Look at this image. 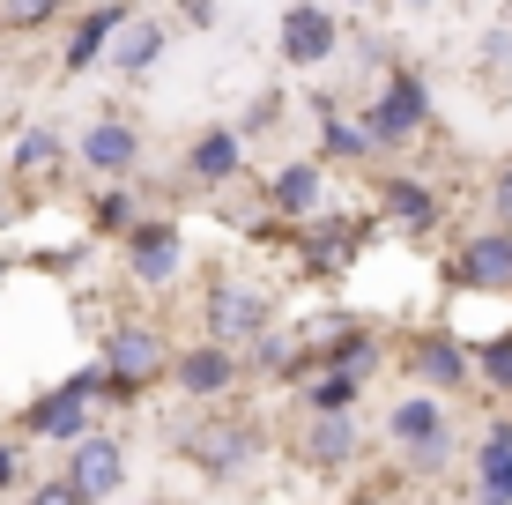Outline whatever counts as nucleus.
<instances>
[{"instance_id": "f257e3e1", "label": "nucleus", "mask_w": 512, "mask_h": 505, "mask_svg": "<svg viewBox=\"0 0 512 505\" xmlns=\"http://www.w3.org/2000/svg\"><path fill=\"white\" fill-rule=\"evenodd\" d=\"M423 119H431V90H423V75H386L379 97L364 104V142H372V149L416 142Z\"/></svg>"}, {"instance_id": "f03ea898", "label": "nucleus", "mask_w": 512, "mask_h": 505, "mask_svg": "<svg viewBox=\"0 0 512 505\" xmlns=\"http://www.w3.org/2000/svg\"><path fill=\"white\" fill-rule=\"evenodd\" d=\"M268 320H275L268 290H253V283H216L208 290V335H216V350L238 357V342H260Z\"/></svg>"}, {"instance_id": "7ed1b4c3", "label": "nucleus", "mask_w": 512, "mask_h": 505, "mask_svg": "<svg viewBox=\"0 0 512 505\" xmlns=\"http://www.w3.org/2000/svg\"><path fill=\"white\" fill-rule=\"evenodd\" d=\"M67 491H75L82 505H104L119 491V483H127V446L119 439H104V431H90V439H75L67 446Z\"/></svg>"}, {"instance_id": "20e7f679", "label": "nucleus", "mask_w": 512, "mask_h": 505, "mask_svg": "<svg viewBox=\"0 0 512 505\" xmlns=\"http://www.w3.org/2000/svg\"><path fill=\"white\" fill-rule=\"evenodd\" d=\"M164 364H171V357H164V335H156V327H112V342H104V364H97V372L112 379V402H127L141 379H156Z\"/></svg>"}, {"instance_id": "39448f33", "label": "nucleus", "mask_w": 512, "mask_h": 505, "mask_svg": "<svg viewBox=\"0 0 512 505\" xmlns=\"http://www.w3.org/2000/svg\"><path fill=\"white\" fill-rule=\"evenodd\" d=\"M253 454H260V431L245 424V416H208V424L186 431V461L208 468V476H238Z\"/></svg>"}, {"instance_id": "423d86ee", "label": "nucleus", "mask_w": 512, "mask_h": 505, "mask_svg": "<svg viewBox=\"0 0 512 505\" xmlns=\"http://www.w3.org/2000/svg\"><path fill=\"white\" fill-rule=\"evenodd\" d=\"M357 454H364L357 416H305V431H297V461H305V468L342 476V468H357Z\"/></svg>"}, {"instance_id": "0eeeda50", "label": "nucleus", "mask_w": 512, "mask_h": 505, "mask_svg": "<svg viewBox=\"0 0 512 505\" xmlns=\"http://www.w3.org/2000/svg\"><path fill=\"white\" fill-rule=\"evenodd\" d=\"M179 260H186V238L171 231V223H134L127 231V275L141 290H164L171 275H179Z\"/></svg>"}, {"instance_id": "6e6552de", "label": "nucleus", "mask_w": 512, "mask_h": 505, "mask_svg": "<svg viewBox=\"0 0 512 505\" xmlns=\"http://www.w3.org/2000/svg\"><path fill=\"white\" fill-rule=\"evenodd\" d=\"M334 38H342V15L334 8H282V60L290 67L334 60Z\"/></svg>"}, {"instance_id": "1a4fd4ad", "label": "nucleus", "mask_w": 512, "mask_h": 505, "mask_svg": "<svg viewBox=\"0 0 512 505\" xmlns=\"http://www.w3.org/2000/svg\"><path fill=\"white\" fill-rule=\"evenodd\" d=\"M82 164L104 171V179H127L141 164V134L134 119H97V127H82Z\"/></svg>"}, {"instance_id": "9d476101", "label": "nucleus", "mask_w": 512, "mask_h": 505, "mask_svg": "<svg viewBox=\"0 0 512 505\" xmlns=\"http://www.w3.org/2000/svg\"><path fill=\"white\" fill-rule=\"evenodd\" d=\"M320 194H327V164L320 156H290V164H275V179H268L275 216H312Z\"/></svg>"}, {"instance_id": "9b49d317", "label": "nucleus", "mask_w": 512, "mask_h": 505, "mask_svg": "<svg viewBox=\"0 0 512 505\" xmlns=\"http://www.w3.org/2000/svg\"><path fill=\"white\" fill-rule=\"evenodd\" d=\"M238 171H245V142H238L231 127H208L201 142L186 149V179L193 186H231Z\"/></svg>"}, {"instance_id": "f8f14e48", "label": "nucleus", "mask_w": 512, "mask_h": 505, "mask_svg": "<svg viewBox=\"0 0 512 505\" xmlns=\"http://www.w3.org/2000/svg\"><path fill=\"white\" fill-rule=\"evenodd\" d=\"M119 23H127V8H82V15H75V30H67V52H60V67H67V75L97 67V60H104V45L119 38Z\"/></svg>"}, {"instance_id": "ddd939ff", "label": "nucleus", "mask_w": 512, "mask_h": 505, "mask_svg": "<svg viewBox=\"0 0 512 505\" xmlns=\"http://www.w3.org/2000/svg\"><path fill=\"white\" fill-rule=\"evenodd\" d=\"M461 283H468V290H512V238H505V231L468 238V253H461Z\"/></svg>"}, {"instance_id": "4468645a", "label": "nucleus", "mask_w": 512, "mask_h": 505, "mask_svg": "<svg viewBox=\"0 0 512 505\" xmlns=\"http://www.w3.org/2000/svg\"><path fill=\"white\" fill-rule=\"evenodd\" d=\"M475 491L483 505H512V424L483 431V454H475Z\"/></svg>"}, {"instance_id": "2eb2a0df", "label": "nucleus", "mask_w": 512, "mask_h": 505, "mask_svg": "<svg viewBox=\"0 0 512 505\" xmlns=\"http://www.w3.org/2000/svg\"><path fill=\"white\" fill-rule=\"evenodd\" d=\"M379 208L401 223V231H438V194L431 186H416V179H379Z\"/></svg>"}, {"instance_id": "dca6fc26", "label": "nucleus", "mask_w": 512, "mask_h": 505, "mask_svg": "<svg viewBox=\"0 0 512 505\" xmlns=\"http://www.w3.org/2000/svg\"><path fill=\"white\" fill-rule=\"evenodd\" d=\"M112 52L119 75H149L156 60H164V23H149V15H134V23H119V38L104 45Z\"/></svg>"}, {"instance_id": "f3484780", "label": "nucleus", "mask_w": 512, "mask_h": 505, "mask_svg": "<svg viewBox=\"0 0 512 505\" xmlns=\"http://www.w3.org/2000/svg\"><path fill=\"white\" fill-rule=\"evenodd\" d=\"M386 431H394V439L409 446V454H416V446H438V439H453V431H446V409H438L431 394H409V402H394Z\"/></svg>"}, {"instance_id": "a211bd4d", "label": "nucleus", "mask_w": 512, "mask_h": 505, "mask_svg": "<svg viewBox=\"0 0 512 505\" xmlns=\"http://www.w3.org/2000/svg\"><path fill=\"white\" fill-rule=\"evenodd\" d=\"M416 379H423L431 394H453V387H468V350H461L453 335H431V342L416 350Z\"/></svg>"}, {"instance_id": "6ab92c4d", "label": "nucleus", "mask_w": 512, "mask_h": 505, "mask_svg": "<svg viewBox=\"0 0 512 505\" xmlns=\"http://www.w3.org/2000/svg\"><path fill=\"white\" fill-rule=\"evenodd\" d=\"M171 372H179V387H186V394H223V387L238 379V357L208 342V350H186L179 364H171Z\"/></svg>"}, {"instance_id": "aec40b11", "label": "nucleus", "mask_w": 512, "mask_h": 505, "mask_svg": "<svg viewBox=\"0 0 512 505\" xmlns=\"http://www.w3.org/2000/svg\"><path fill=\"white\" fill-rule=\"evenodd\" d=\"M357 253V223H342V216H327V223H312L305 231V268H342V260Z\"/></svg>"}, {"instance_id": "412c9836", "label": "nucleus", "mask_w": 512, "mask_h": 505, "mask_svg": "<svg viewBox=\"0 0 512 505\" xmlns=\"http://www.w3.org/2000/svg\"><path fill=\"white\" fill-rule=\"evenodd\" d=\"M297 364H327V372H342V379H372V335H357V327H349L342 342H327V350H305Z\"/></svg>"}, {"instance_id": "4be33fe9", "label": "nucleus", "mask_w": 512, "mask_h": 505, "mask_svg": "<svg viewBox=\"0 0 512 505\" xmlns=\"http://www.w3.org/2000/svg\"><path fill=\"white\" fill-rule=\"evenodd\" d=\"M67 164V142L52 127H30L23 142H15V156H8V171H23V179H45V171H60Z\"/></svg>"}, {"instance_id": "5701e85b", "label": "nucleus", "mask_w": 512, "mask_h": 505, "mask_svg": "<svg viewBox=\"0 0 512 505\" xmlns=\"http://www.w3.org/2000/svg\"><path fill=\"white\" fill-rule=\"evenodd\" d=\"M312 112H320L327 156H364V149H372V142H364V127H357V119H342V104H334V97H312Z\"/></svg>"}, {"instance_id": "b1692460", "label": "nucleus", "mask_w": 512, "mask_h": 505, "mask_svg": "<svg viewBox=\"0 0 512 505\" xmlns=\"http://www.w3.org/2000/svg\"><path fill=\"white\" fill-rule=\"evenodd\" d=\"M357 394H364V379L320 372V379H312V387H305V409H312V416H349V409H357Z\"/></svg>"}, {"instance_id": "393cba45", "label": "nucleus", "mask_w": 512, "mask_h": 505, "mask_svg": "<svg viewBox=\"0 0 512 505\" xmlns=\"http://www.w3.org/2000/svg\"><path fill=\"white\" fill-rule=\"evenodd\" d=\"M468 372H483L490 387H505V394H512V335H490L483 350H468Z\"/></svg>"}, {"instance_id": "a878e982", "label": "nucleus", "mask_w": 512, "mask_h": 505, "mask_svg": "<svg viewBox=\"0 0 512 505\" xmlns=\"http://www.w3.org/2000/svg\"><path fill=\"white\" fill-rule=\"evenodd\" d=\"M134 223H141V208H134V194H119V186H112V194L97 201V231H104V238H127Z\"/></svg>"}, {"instance_id": "bb28decb", "label": "nucleus", "mask_w": 512, "mask_h": 505, "mask_svg": "<svg viewBox=\"0 0 512 505\" xmlns=\"http://www.w3.org/2000/svg\"><path fill=\"white\" fill-rule=\"evenodd\" d=\"M253 364H260V372H297V342H290V335H275V327H268V335L253 342Z\"/></svg>"}, {"instance_id": "cd10ccee", "label": "nucleus", "mask_w": 512, "mask_h": 505, "mask_svg": "<svg viewBox=\"0 0 512 505\" xmlns=\"http://www.w3.org/2000/svg\"><path fill=\"white\" fill-rule=\"evenodd\" d=\"M275 119H282V97H275V90H260V97H253V112H245V134H268ZM245 134H238V142H245Z\"/></svg>"}, {"instance_id": "c85d7f7f", "label": "nucleus", "mask_w": 512, "mask_h": 505, "mask_svg": "<svg viewBox=\"0 0 512 505\" xmlns=\"http://www.w3.org/2000/svg\"><path fill=\"white\" fill-rule=\"evenodd\" d=\"M446 461H453V439H438V446H416V454H409V468H416V476H438Z\"/></svg>"}, {"instance_id": "c756f323", "label": "nucleus", "mask_w": 512, "mask_h": 505, "mask_svg": "<svg viewBox=\"0 0 512 505\" xmlns=\"http://www.w3.org/2000/svg\"><path fill=\"white\" fill-rule=\"evenodd\" d=\"M490 208H498V231L512 238V164L498 171V186H490Z\"/></svg>"}, {"instance_id": "7c9ffc66", "label": "nucleus", "mask_w": 512, "mask_h": 505, "mask_svg": "<svg viewBox=\"0 0 512 505\" xmlns=\"http://www.w3.org/2000/svg\"><path fill=\"white\" fill-rule=\"evenodd\" d=\"M0 23L8 30H38V23H52V8H38V0H30V8H0Z\"/></svg>"}, {"instance_id": "2f4dec72", "label": "nucleus", "mask_w": 512, "mask_h": 505, "mask_svg": "<svg viewBox=\"0 0 512 505\" xmlns=\"http://www.w3.org/2000/svg\"><path fill=\"white\" fill-rule=\"evenodd\" d=\"M15 483H23V446L0 439V491H15Z\"/></svg>"}, {"instance_id": "473e14b6", "label": "nucleus", "mask_w": 512, "mask_h": 505, "mask_svg": "<svg viewBox=\"0 0 512 505\" xmlns=\"http://www.w3.org/2000/svg\"><path fill=\"white\" fill-rule=\"evenodd\" d=\"M30 505H82V498L67 491V483H38V491H30Z\"/></svg>"}, {"instance_id": "72a5a7b5", "label": "nucleus", "mask_w": 512, "mask_h": 505, "mask_svg": "<svg viewBox=\"0 0 512 505\" xmlns=\"http://www.w3.org/2000/svg\"><path fill=\"white\" fill-rule=\"evenodd\" d=\"M0 275H8V260H0Z\"/></svg>"}, {"instance_id": "f704fd0d", "label": "nucleus", "mask_w": 512, "mask_h": 505, "mask_svg": "<svg viewBox=\"0 0 512 505\" xmlns=\"http://www.w3.org/2000/svg\"><path fill=\"white\" fill-rule=\"evenodd\" d=\"M505 23H512V8H505Z\"/></svg>"}]
</instances>
